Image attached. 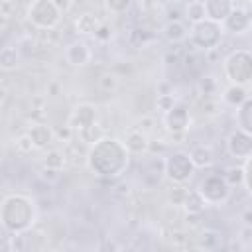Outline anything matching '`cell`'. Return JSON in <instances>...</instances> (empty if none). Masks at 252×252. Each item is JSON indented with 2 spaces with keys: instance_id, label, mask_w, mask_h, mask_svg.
I'll use <instances>...</instances> for the list:
<instances>
[{
  "instance_id": "obj_16",
  "label": "cell",
  "mask_w": 252,
  "mask_h": 252,
  "mask_svg": "<svg viewBox=\"0 0 252 252\" xmlns=\"http://www.w3.org/2000/svg\"><path fill=\"white\" fill-rule=\"evenodd\" d=\"M130 154H144L150 148V138L142 128H132L126 132V138L122 140Z\"/></svg>"
},
{
  "instance_id": "obj_13",
  "label": "cell",
  "mask_w": 252,
  "mask_h": 252,
  "mask_svg": "<svg viewBox=\"0 0 252 252\" xmlns=\"http://www.w3.org/2000/svg\"><path fill=\"white\" fill-rule=\"evenodd\" d=\"M26 134L32 140L33 150H47L55 142V130L49 124H43V122H33L26 130Z\"/></svg>"
},
{
  "instance_id": "obj_10",
  "label": "cell",
  "mask_w": 252,
  "mask_h": 252,
  "mask_svg": "<svg viewBox=\"0 0 252 252\" xmlns=\"http://www.w3.org/2000/svg\"><path fill=\"white\" fill-rule=\"evenodd\" d=\"M94 122H98V108L91 102H81L71 110L67 126L71 128L73 134H77V132H81L83 128H87Z\"/></svg>"
},
{
  "instance_id": "obj_3",
  "label": "cell",
  "mask_w": 252,
  "mask_h": 252,
  "mask_svg": "<svg viewBox=\"0 0 252 252\" xmlns=\"http://www.w3.org/2000/svg\"><path fill=\"white\" fill-rule=\"evenodd\" d=\"M222 73L230 85L250 87L252 81V53L248 49H234L222 61Z\"/></svg>"
},
{
  "instance_id": "obj_17",
  "label": "cell",
  "mask_w": 252,
  "mask_h": 252,
  "mask_svg": "<svg viewBox=\"0 0 252 252\" xmlns=\"http://www.w3.org/2000/svg\"><path fill=\"white\" fill-rule=\"evenodd\" d=\"M161 35L165 41L169 43H181L187 39L189 35V28L183 20H169L163 28H161Z\"/></svg>"
},
{
  "instance_id": "obj_33",
  "label": "cell",
  "mask_w": 252,
  "mask_h": 252,
  "mask_svg": "<svg viewBox=\"0 0 252 252\" xmlns=\"http://www.w3.org/2000/svg\"><path fill=\"white\" fill-rule=\"evenodd\" d=\"M110 32H112V30H110L108 26L100 24V26H98V30L94 32V37H96V39H100V41H104V39H108V37H110Z\"/></svg>"
},
{
  "instance_id": "obj_9",
  "label": "cell",
  "mask_w": 252,
  "mask_h": 252,
  "mask_svg": "<svg viewBox=\"0 0 252 252\" xmlns=\"http://www.w3.org/2000/svg\"><path fill=\"white\" fill-rule=\"evenodd\" d=\"M163 126L169 134H183L191 126V114L189 108L181 102H175L169 110L163 112Z\"/></svg>"
},
{
  "instance_id": "obj_2",
  "label": "cell",
  "mask_w": 252,
  "mask_h": 252,
  "mask_svg": "<svg viewBox=\"0 0 252 252\" xmlns=\"http://www.w3.org/2000/svg\"><path fill=\"white\" fill-rule=\"evenodd\" d=\"M37 220V209L30 195L26 193H10L0 201V226L10 232H26L33 228Z\"/></svg>"
},
{
  "instance_id": "obj_15",
  "label": "cell",
  "mask_w": 252,
  "mask_h": 252,
  "mask_svg": "<svg viewBox=\"0 0 252 252\" xmlns=\"http://www.w3.org/2000/svg\"><path fill=\"white\" fill-rule=\"evenodd\" d=\"M187 154H189V158L197 169H209L215 163V152L209 144H197Z\"/></svg>"
},
{
  "instance_id": "obj_28",
  "label": "cell",
  "mask_w": 252,
  "mask_h": 252,
  "mask_svg": "<svg viewBox=\"0 0 252 252\" xmlns=\"http://www.w3.org/2000/svg\"><path fill=\"white\" fill-rule=\"evenodd\" d=\"M222 175H224V179L228 181L230 187H234V185H242V183H244V167H242V165L228 167L226 173H222Z\"/></svg>"
},
{
  "instance_id": "obj_35",
  "label": "cell",
  "mask_w": 252,
  "mask_h": 252,
  "mask_svg": "<svg viewBox=\"0 0 252 252\" xmlns=\"http://www.w3.org/2000/svg\"><path fill=\"white\" fill-rule=\"evenodd\" d=\"M173 2H187V0H173Z\"/></svg>"
},
{
  "instance_id": "obj_11",
  "label": "cell",
  "mask_w": 252,
  "mask_h": 252,
  "mask_svg": "<svg viewBox=\"0 0 252 252\" xmlns=\"http://www.w3.org/2000/svg\"><path fill=\"white\" fill-rule=\"evenodd\" d=\"M252 26V16L248 8L234 6L232 12L222 20V30L232 35H244Z\"/></svg>"
},
{
  "instance_id": "obj_5",
  "label": "cell",
  "mask_w": 252,
  "mask_h": 252,
  "mask_svg": "<svg viewBox=\"0 0 252 252\" xmlns=\"http://www.w3.org/2000/svg\"><path fill=\"white\" fill-rule=\"evenodd\" d=\"M197 193L201 195V199L207 203V207H219L224 205L230 199L232 187L228 185V181L224 179V175L220 173H209L205 175L199 183H197Z\"/></svg>"
},
{
  "instance_id": "obj_30",
  "label": "cell",
  "mask_w": 252,
  "mask_h": 252,
  "mask_svg": "<svg viewBox=\"0 0 252 252\" xmlns=\"http://www.w3.org/2000/svg\"><path fill=\"white\" fill-rule=\"evenodd\" d=\"M175 102H177V100L173 98V94H158V108H159L161 112L169 110Z\"/></svg>"
},
{
  "instance_id": "obj_20",
  "label": "cell",
  "mask_w": 252,
  "mask_h": 252,
  "mask_svg": "<svg viewBox=\"0 0 252 252\" xmlns=\"http://www.w3.org/2000/svg\"><path fill=\"white\" fill-rule=\"evenodd\" d=\"M236 128L252 132V98L248 96L240 106H236Z\"/></svg>"
},
{
  "instance_id": "obj_31",
  "label": "cell",
  "mask_w": 252,
  "mask_h": 252,
  "mask_svg": "<svg viewBox=\"0 0 252 252\" xmlns=\"http://www.w3.org/2000/svg\"><path fill=\"white\" fill-rule=\"evenodd\" d=\"M199 89H201L203 94H211L213 89H217V81H215V77H203L201 83H199Z\"/></svg>"
},
{
  "instance_id": "obj_8",
  "label": "cell",
  "mask_w": 252,
  "mask_h": 252,
  "mask_svg": "<svg viewBox=\"0 0 252 252\" xmlns=\"http://www.w3.org/2000/svg\"><path fill=\"white\" fill-rule=\"evenodd\" d=\"M226 152L236 161H244V159L252 158V132H244L240 128H234L226 136Z\"/></svg>"
},
{
  "instance_id": "obj_12",
  "label": "cell",
  "mask_w": 252,
  "mask_h": 252,
  "mask_svg": "<svg viewBox=\"0 0 252 252\" xmlns=\"http://www.w3.org/2000/svg\"><path fill=\"white\" fill-rule=\"evenodd\" d=\"M63 55H65V61H67L71 67H85V65H89L91 59H93L91 47H89L85 41H81V39L71 41V43L65 47Z\"/></svg>"
},
{
  "instance_id": "obj_21",
  "label": "cell",
  "mask_w": 252,
  "mask_h": 252,
  "mask_svg": "<svg viewBox=\"0 0 252 252\" xmlns=\"http://www.w3.org/2000/svg\"><path fill=\"white\" fill-rule=\"evenodd\" d=\"M222 244V234L215 228H205L201 230V234L197 236V246L205 248V250H215Z\"/></svg>"
},
{
  "instance_id": "obj_18",
  "label": "cell",
  "mask_w": 252,
  "mask_h": 252,
  "mask_svg": "<svg viewBox=\"0 0 252 252\" xmlns=\"http://www.w3.org/2000/svg\"><path fill=\"white\" fill-rule=\"evenodd\" d=\"M98 26H100V20L91 12H83L75 18V32L81 35H94Z\"/></svg>"
},
{
  "instance_id": "obj_19",
  "label": "cell",
  "mask_w": 252,
  "mask_h": 252,
  "mask_svg": "<svg viewBox=\"0 0 252 252\" xmlns=\"http://www.w3.org/2000/svg\"><path fill=\"white\" fill-rule=\"evenodd\" d=\"M248 96H250V91H248V87H242V85H228L222 91V100L234 108L240 106Z\"/></svg>"
},
{
  "instance_id": "obj_6",
  "label": "cell",
  "mask_w": 252,
  "mask_h": 252,
  "mask_svg": "<svg viewBox=\"0 0 252 252\" xmlns=\"http://www.w3.org/2000/svg\"><path fill=\"white\" fill-rule=\"evenodd\" d=\"M195 171L197 167L193 165L189 154L183 150H175L163 158V177L171 183L185 185L195 175Z\"/></svg>"
},
{
  "instance_id": "obj_23",
  "label": "cell",
  "mask_w": 252,
  "mask_h": 252,
  "mask_svg": "<svg viewBox=\"0 0 252 252\" xmlns=\"http://www.w3.org/2000/svg\"><path fill=\"white\" fill-rule=\"evenodd\" d=\"M20 63V53L16 47L12 45H6L0 49V69H6V71H12L16 69Z\"/></svg>"
},
{
  "instance_id": "obj_29",
  "label": "cell",
  "mask_w": 252,
  "mask_h": 252,
  "mask_svg": "<svg viewBox=\"0 0 252 252\" xmlns=\"http://www.w3.org/2000/svg\"><path fill=\"white\" fill-rule=\"evenodd\" d=\"M98 87L102 89V91H114L116 87H118V79L114 77V75H102L100 79H98Z\"/></svg>"
},
{
  "instance_id": "obj_25",
  "label": "cell",
  "mask_w": 252,
  "mask_h": 252,
  "mask_svg": "<svg viewBox=\"0 0 252 252\" xmlns=\"http://www.w3.org/2000/svg\"><path fill=\"white\" fill-rule=\"evenodd\" d=\"M43 167L47 169H53V171H61L63 165H65V156L59 152V150H47L43 159H41Z\"/></svg>"
},
{
  "instance_id": "obj_27",
  "label": "cell",
  "mask_w": 252,
  "mask_h": 252,
  "mask_svg": "<svg viewBox=\"0 0 252 252\" xmlns=\"http://www.w3.org/2000/svg\"><path fill=\"white\" fill-rule=\"evenodd\" d=\"M132 6V0H104V8L108 14H114V16H122L130 10Z\"/></svg>"
},
{
  "instance_id": "obj_26",
  "label": "cell",
  "mask_w": 252,
  "mask_h": 252,
  "mask_svg": "<svg viewBox=\"0 0 252 252\" xmlns=\"http://www.w3.org/2000/svg\"><path fill=\"white\" fill-rule=\"evenodd\" d=\"M81 142H85V144H93V142H96L100 136H104L102 134V130H100V126H98V122H94V124H91V126H87V128H83L81 132H77L75 134Z\"/></svg>"
},
{
  "instance_id": "obj_4",
  "label": "cell",
  "mask_w": 252,
  "mask_h": 252,
  "mask_svg": "<svg viewBox=\"0 0 252 252\" xmlns=\"http://www.w3.org/2000/svg\"><path fill=\"white\" fill-rule=\"evenodd\" d=\"M222 35H224L222 24L205 18V20L195 22V24L189 26V35L187 37L191 39L193 47H197L201 51H213L220 45Z\"/></svg>"
},
{
  "instance_id": "obj_22",
  "label": "cell",
  "mask_w": 252,
  "mask_h": 252,
  "mask_svg": "<svg viewBox=\"0 0 252 252\" xmlns=\"http://www.w3.org/2000/svg\"><path fill=\"white\" fill-rule=\"evenodd\" d=\"M181 207H183L189 215H201V213L205 211L207 203L201 199V195L197 193V189H193V191H187V193H185Z\"/></svg>"
},
{
  "instance_id": "obj_14",
  "label": "cell",
  "mask_w": 252,
  "mask_h": 252,
  "mask_svg": "<svg viewBox=\"0 0 252 252\" xmlns=\"http://www.w3.org/2000/svg\"><path fill=\"white\" fill-rule=\"evenodd\" d=\"M203 6H205V18L222 24V20L232 12L236 2L234 0H203Z\"/></svg>"
},
{
  "instance_id": "obj_32",
  "label": "cell",
  "mask_w": 252,
  "mask_h": 252,
  "mask_svg": "<svg viewBox=\"0 0 252 252\" xmlns=\"http://www.w3.org/2000/svg\"><path fill=\"white\" fill-rule=\"evenodd\" d=\"M16 148H18V152L28 154V152H32V150H33V144H32V140L28 138V134H24V136H20V138H18Z\"/></svg>"
},
{
  "instance_id": "obj_24",
  "label": "cell",
  "mask_w": 252,
  "mask_h": 252,
  "mask_svg": "<svg viewBox=\"0 0 252 252\" xmlns=\"http://www.w3.org/2000/svg\"><path fill=\"white\" fill-rule=\"evenodd\" d=\"M185 18L189 20V24H195V22L205 20V6H203V0H187Z\"/></svg>"
},
{
  "instance_id": "obj_1",
  "label": "cell",
  "mask_w": 252,
  "mask_h": 252,
  "mask_svg": "<svg viewBox=\"0 0 252 252\" xmlns=\"http://www.w3.org/2000/svg\"><path fill=\"white\" fill-rule=\"evenodd\" d=\"M130 152L126 144L112 136H100L89 146L87 167L93 175L100 179H116L126 173L130 165Z\"/></svg>"
},
{
  "instance_id": "obj_34",
  "label": "cell",
  "mask_w": 252,
  "mask_h": 252,
  "mask_svg": "<svg viewBox=\"0 0 252 252\" xmlns=\"http://www.w3.org/2000/svg\"><path fill=\"white\" fill-rule=\"evenodd\" d=\"M55 2V6L61 10V14H67L69 10H71V6H73V0H53Z\"/></svg>"
},
{
  "instance_id": "obj_7",
  "label": "cell",
  "mask_w": 252,
  "mask_h": 252,
  "mask_svg": "<svg viewBox=\"0 0 252 252\" xmlns=\"http://www.w3.org/2000/svg\"><path fill=\"white\" fill-rule=\"evenodd\" d=\"M26 18L37 30H53L59 26L63 14L53 0H32L28 6Z\"/></svg>"
}]
</instances>
